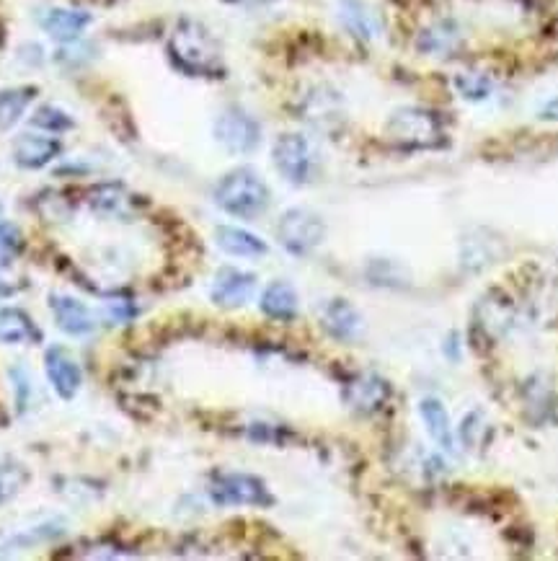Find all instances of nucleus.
Returning <instances> with one entry per match:
<instances>
[{
  "mask_svg": "<svg viewBox=\"0 0 558 561\" xmlns=\"http://www.w3.org/2000/svg\"><path fill=\"white\" fill-rule=\"evenodd\" d=\"M168 52L174 57V63L189 75H217L223 70L220 44L199 21H179L168 39Z\"/></svg>",
  "mask_w": 558,
  "mask_h": 561,
  "instance_id": "1",
  "label": "nucleus"
},
{
  "mask_svg": "<svg viewBox=\"0 0 558 561\" xmlns=\"http://www.w3.org/2000/svg\"><path fill=\"white\" fill-rule=\"evenodd\" d=\"M215 202L236 218H256L269 205V187L256 171L236 169L217 181Z\"/></svg>",
  "mask_w": 558,
  "mask_h": 561,
  "instance_id": "2",
  "label": "nucleus"
},
{
  "mask_svg": "<svg viewBox=\"0 0 558 561\" xmlns=\"http://www.w3.org/2000/svg\"><path fill=\"white\" fill-rule=\"evenodd\" d=\"M277 238L279 244L285 246L290 254L308 256L310 251H316L321 241L326 238V225H323L321 215L305 207H292L287 210L277 223Z\"/></svg>",
  "mask_w": 558,
  "mask_h": 561,
  "instance_id": "3",
  "label": "nucleus"
},
{
  "mask_svg": "<svg viewBox=\"0 0 558 561\" xmlns=\"http://www.w3.org/2000/svg\"><path fill=\"white\" fill-rule=\"evenodd\" d=\"M388 135L403 148H434L440 143V122L427 109L403 106L388 119Z\"/></svg>",
  "mask_w": 558,
  "mask_h": 561,
  "instance_id": "4",
  "label": "nucleus"
},
{
  "mask_svg": "<svg viewBox=\"0 0 558 561\" xmlns=\"http://www.w3.org/2000/svg\"><path fill=\"white\" fill-rule=\"evenodd\" d=\"M272 161L290 184H305L316 169V150L300 132H285L274 143Z\"/></svg>",
  "mask_w": 558,
  "mask_h": 561,
  "instance_id": "5",
  "label": "nucleus"
},
{
  "mask_svg": "<svg viewBox=\"0 0 558 561\" xmlns=\"http://www.w3.org/2000/svg\"><path fill=\"white\" fill-rule=\"evenodd\" d=\"M210 497L220 507H269L274 502L267 484L251 474H223L210 484Z\"/></svg>",
  "mask_w": 558,
  "mask_h": 561,
  "instance_id": "6",
  "label": "nucleus"
},
{
  "mask_svg": "<svg viewBox=\"0 0 558 561\" xmlns=\"http://www.w3.org/2000/svg\"><path fill=\"white\" fill-rule=\"evenodd\" d=\"M215 140L230 153H251L261 143V127L251 114L230 106L215 119Z\"/></svg>",
  "mask_w": 558,
  "mask_h": 561,
  "instance_id": "7",
  "label": "nucleus"
},
{
  "mask_svg": "<svg viewBox=\"0 0 558 561\" xmlns=\"http://www.w3.org/2000/svg\"><path fill=\"white\" fill-rule=\"evenodd\" d=\"M256 277L251 272H243L236 267L217 269L215 280L210 287V298L220 308H241L254 295Z\"/></svg>",
  "mask_w": 558,
  "mask_h": 561,
  "instance_id": "8",
  "label": "nucleus"
},
{
  "mask_svg": "<svg viewBox=\"0 0 558 561\" xmlns=\"http://www.w3.org/2000/svg\"><path fill=\"white\" fill-rule=\"evenodd\" d=\"M44 370H47V378H50L52 388H55L60 399L70 401L75 393L81 391V368L75 365L73 357L62 350V347H50L47 350V355H44Z\"/></svg>",
  "mask_w": 558,
  "mask_h": 561,
  "instance_id": "9",
  "label": "nucleus"
},
{
  "mask_svg": "<svg viewBox=\"0 0 558 561\" xmlns=\"http://www.w3.org/2000/svg\"><path fill=\"white\" fill-rule=\"evenodd\" d=\"M50 308L55 324L70 337H86L96 329V318L83 300L70 298V295H52Z\"/></svg>",
  "mask_w": 558,
  "mask_h": 561,
  "instance_id": "10",
  "label": "nucleus"
},
{
  "mask_svg": "<svg viewBox=\"0 0 558 561\" xmlns=\"http://www.w3.org/2000/svg\"><path fill=\"white\" fill-rule=\"evenodd\" d=\"M60 140L47 138V135H34V132H24L13 143V161L19 163L21 169L37 171L44 169L47 163L55 161L60 156Z\"/></svg>",
  "mask_w": 558,
  "mask_h": 561,
  "instance_id": "11",
  "label": "nucleus"
},
{
  "mask_svg": "<svg viewBox=\"0 0 558 561\" xmlns=\"http://www.w3.org/2000/svg\"><path fill=\"white\" fill-rule=\"evenodd\" d=\"M39 24L57 42H75L91 24V13L75 11V8H47L39 13Z\"/></svg>",
  "mask_w": 558,
  "mask_h": 561,
  "instance_id": "12",
  "label": "nucleus"
},
{
  "mask_svg": "<svg viewBox=\"0 0 558 561\" xmlns=\"http://www.w3.org/2000/svg\"><path fill=\"white\" fill-rule=\"evenodd\" d=\"M388 393H391V388H388V383H385L380 375L362 373L349 383L347 391H344V399H347V404L352 406V409H357V412L370 414L383 406V401L388 399Z\"/></svg>",
  "mask_w": 558,
  "mask_h": 561,
  "instance_id": "13",
  "label": "nucleus"
},
{
  "mask_svg": "<svg viewBox=\"0 0 558 561\" xmlns=\"http://www.w3.org/2000/svg\"><path fill=\"white\" fill-rule=\"evenodd\" d=\"M215 241L225 254L243 256V259H256L269 251V246L256 233L243 231L238 225H220L215 231Z\"/></svg>",
  "mask_w": 558,
  "mask_h": 561,
  "instance_id": "14",
  "label": "nucleus"
},
{
  "mask_svg": "<svg viewBox=\"0 0 558 561\" xmlns=\"http://www.w3.org/2000/svg\"><path fill=\"white\" fill-rule=\"evenodd\" d=\"M261 311L274 321H290L298 313V293L285 280H274L261 293Z\"/></svg>",
  "mask_w": 558,
  "mask_h": 561,
  "instance_id": "15",
  "label": "nucleus"
},
{
  "mask_svg": "<svg viewBox=\"0 0 558 561\" xmlns=\"http://www.w3.org/2000/svg\"><path fill=\"white\" fill-rule=\"evenodd\" d=\"M360 326V313L344 298L331 300L329 306L323 308V329L329 331L331 337L349 342L360 334Z\"/></svg>",
  "mask_w": 558,
  "mask_h": 561,
  "instance_id": "16",
  "label": "nucleus"
},
{
  "mask_svg": "<svg viewBox=\"0 0 558 561\" xmlns=\"http://www.w3.org/2000/svg\"><path fill=\"white\" fill-rule=\"evenodd\" d=\"M419 414H422V422L427 424V432L434 443L445 450H453L455 432L445 404H442L440 399H424L422 404H419Z\"/></svg>",
  "mask_w": 558,
  "mask_h": 561,
  "instance_id": "17",
  "label": "nucleus"
},
{
  "mask_svg": "<svg viewBox=\"0 0 558 561\" xmlns=\"http://www.w3.org/2000/svg\"><path fill=\"white\" fill-rule=\"evenodd\" d=\"M39 337V329L21 308H0V344H29Z\"/></svg>",
  "mask_w": 558,
  "mask_h": 561,
  "instance_id": "18",
  "label": "nucleus"
},
{
  "mask_svg": "<svg viewBox=\"0 0 558 561\" xmlns=\"http://www.w3.org/2000/svg\"><path fill=\"white\" fill-rule=\"evenodd\" d=\"M34 99H37V88L34 86L3 88L0 91V130H11L24 117V112Z\"/></svg>",
  "mask_w": 558,
  "mask_h": 561,
  "instance_id": "19",
  "label": "nucleus"
},
{
  "mask_svg": "<svg viewBox=\"0 0 558 561\" xmlns=\"http://www.w3.org/2000/svg\"><path fill=\"white\" fill-rule=\"evenodd\" d=\"M341 21L349 32L362 39H372L380 34V21L362 0H341Z\"/></svg>",
  "mask_w": 558,
  "mask_h": 561,
  "instance_id": "20",
  "label": "nucleus"
},
{
  "mask_svg": "<svg viewBox=\"0 0 558 561\" xmlns=\"http://www.w3.org/2000/svg\"><path fill=\"white\" fill-rule=\"evenodd\" d=\"M455 42H458V29H455L450 21H442V24L427 29L422 37V50L424 52H447L453 50Z\"/></svg>",
  "mask_w": 558,
  "mask_h": 561,
  "instance_id": "21",
  "label": "nucleus"
},
{
  "mask_svg": "<svg viewBox=\"0 0 558 561\" xmlns=\"http://www.w3.org/2000/svg\"><path fill=\"white\" fill-rule=\"evenodd\" d=\"M26 484V471L21 463L0 461V505H6L13 494Z\"/></svg>",
  "mask_w": 558,
  "mask_h": 561,
  "instance_id": "22",
  "label": "nucleus"
},
{
  "mask_svg": "<svg viewBox=\"0 0 558 561\" xmlns=\"http://www.w3.org/2000/svg\"><path fill=\"white\" fill-rule=\"evenodd\" d=\"M31 125L39 127V130H44V132H65L73 127V119L62 112V109H57V106L44 104V106H39L37 112H34V117H31Z\"/></svg>",
  "mask_w": 558,
  "mask_h": 561,
  "instance_id": "23",
  "label": "nucleus"
},
{
  "mask_svg": "<svg viewBox=\"0 0 558 561\" xmlns=\"http://www.w3.org/2000/svg\"><path fill=\"white\" fill-rule=\"evenodd\" d=\"M24 251V233L19 225L0 223V264H11Z\"/></svg>",
  "mask_w": 558,
  "mask_h": 561,
  "instance_id": "24",
  "label": "nucleus"
},
{
  "mask_svg": "<svg viewBox=\"0 0 558 561\" xmlns=\"http://www.w3.org/2000/svg\"><path fill=\"white\" fill-rule=\"evenodd\" d=\"M91 202L101 212H122L127 194H124V189L119 184H104V187L93 189Z\"/></svg>",
  "mask_w": 558,
  "mask_h": 561,
  "instance_id": "25",
  "label": "nucleus"
},
{
  "mask_svg": "<svg viewBox=\"0 0 558 561\" xmlns=\"http://www.w3.org/2000/svg\"><path fill=\"white\" fill-rule=\"evenodd\" d=\"M455 86L460 88V94L465 96V99H484L486 94H489V81L486 78H481V75H460V78H455Z\"/></svg>",
  "mask_w": 558,
  "mask_h": 561,
  "instance_id": "26",
  "label": "nucleus"
},
{
  "mask_svg": "<svg viewBox=\"0 0 558 561\" xmlns=\"http://www.w3.org/2000/svg\"><path fill=\"white\" fill-rule=\"evenodd\" d=\"M109 313H112L114 321H130V318L135 316V308H132L127 300L112 298L109 300Z\"/></svg>",
  "mask_w": 558,
  "mask_h": 561,
  "instance_id": "27",
  "label": "nucleus"
},
{
  "mask_svg": "<svg viewBox=\"0 0 558 561\" xmlns=\"http://www.w3.org/2000/svg\"><path fill=\"white\" fill-rule=\"evenodd\" d=\"M13 290H16V287H13V285H8V282H6V280H3V275H0V300H3V298H8V295H11V293H13Z\"/></svg>",
  "mask_w": 558,
  "mask_h": 561,
  "instance_id": "28",
  "label": "nucleus"
},
{
  "mask_svg": "<svg viewBox=\"0 0 558 561\" xmlns=\"http://www.w3.org/2000/svg\"><path fill=\"white\" fill-rule=\"evenodd\" d=\"M241 3H248V6H261V3H272V0H241Z\"/></svg>",
  "mask_w": 558,
  "mask_h": 561,
  "instance_id": "29",
  "label": "nucleus"
},
{
  "mask_svg": "<svg viewBox=\"0 0 558 561\" xmlns=\"http://www.w3.org/2000/svg\"><path fill=\"white\" fill-rule=\"evenodd\" d=\"M0 215H3V205H0Z\"/></svg>",
  "mask_w": 558,
  "mask_h": 561,
  "instance_id": "30",
  "label": "nucleus"
}]
</instances>
